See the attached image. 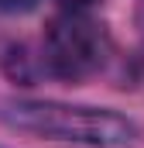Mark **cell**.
I'll return each instance as SVG.
<instances>
[{
	"instance_id": "obj_1",
	"label": "cell",
	"mask_w": 144,
	"mask_h": 148,
	"mask_svg": "<svg viewBox=\"0 0 144 148\" xmlns=\"http://www.w3.org/2000/svg\"><path fill=\"white\" fill-rule=\"evenodd\" d=\"M0 121L52 141H72L89 148H120L137 138V127L124 114L103 107H72L55 100H10L0 103Z\"/></svg>"
},
{
	"instance_id": "obj_2",
	"label": "cell",
	"mask_w": 144,
	"mask_h": 148,
	"mask_svg": "<svg viewBox=\"0 0 144 148\" xmlns=\"http://www.w3.org/2000/svg\"><path fill=\"white\" fill-rule=\"evenodd\" d=\"M107 52L110 38L103 24L93 21L86 10H65L45 31L41 62L62 79H86L107 62Z\"/></svg>"
},
{
	"instance_id": "obj_3",
	"label": "cell",
	"mask_w": 144,
	"mask_h": 148,
	"mask_svg": "<svg viewBox=\"0 0 144 148\" xmlns=\"http://www.w3.org/2000/svg\"><path fill=\"white\" fill-rule=\"evenodd\" d=\"M35 0H0V10H28Z\"/></svg>"
},
{
	"instance_id": "obj_4",
	"label": "cell",
	"mask_w": 144,
	"mask_h": 148,
	"mask_svg": "<svg viewBox=\"0 0 144 148\" xmlns=\"http://www.w3.org/2000/svg\"><path fill=\"white\" fill-rule=\"evenodd\" d=\"M58 3H62L65 10H89L96 0H58Z\"/></svg>"
}]
</instances>
